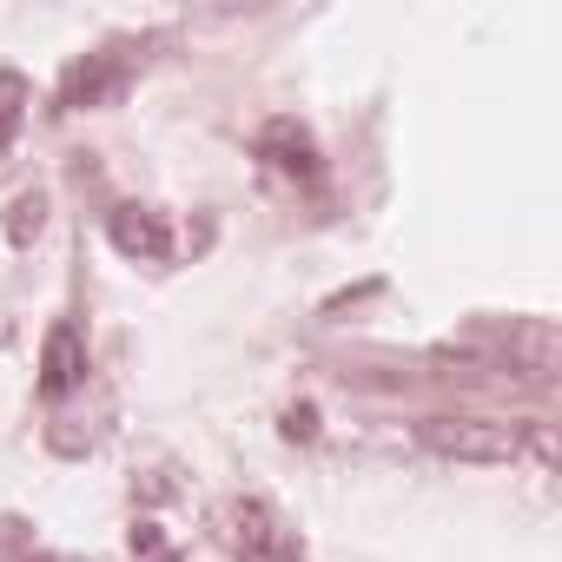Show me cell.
<instances>
[{"label": "cell", "mask_w": 562, "mask_h": 562, "mask_svg": "<svg viewBox=\"0 0 562 562\" xmlns=\"http://www.w3.org/2000/svg\"><path fill=\"white\" fill-rule=\"evenodd\" d=\"M212 536L232 562H305L299 529L278 516L265 496H225L212 509Z\"/></svg>", "instance_id": "obj_1"}, {"label": "cell", "mask_w": 562, "mask_h": 562, "mask_svg": "<svg viewBox=\"0 0 562 562\" xmlns=\"http://www.w3.org/2000/svg\"><path fill=\"white\" fill-rule=\"evenodd\" d=\"M417 443L430 457H443V463L496 470V463H516L529 450V424H509V417H424Z\"/></svg>", "instance_id": "obj_2"}, {"label": "cell", "mask_w": 562, "mask_h": 562, "mask_svg": "<svg viewBox=\"0 0 562 562\" xmlns=\"http://www.w3.org/2000/svg\"><path fill=\"white\" fill-rule=\"evenodd\" d=\"M126 80H133V47H100V54H87V60L67 67V80H60V106H67V113L113 106V100L126 93Z\"/></svg>", "instance_id": "obj_3"}, {"label": "cell", "mask_w": 562, "mask_h": 562, "mask_svg": "<svg viewBox=\"0 0 562 562\" xmlns=\"http://www.w3.org/2000/svg\"><path fill=\"white\" fill-rule=\"evenodd\" d=\"M106 232H113V245H120L126 258H146V265L172 258V225H166L159 212H146V205H120V212L106 218Z\"/></svg>", "instance_id": "obj_4"}, {"label": "cell", "mask_w": 562, "mask_h": 562, "mask_svg": "<svg viewBox=\"0 0 562 562\" xmlns=\"http://www.w3.org/2000/svg\"><path fill=\"white\" fill-rule=\"evenodd\" d=\"M80 378H87V345H80L74 325H54L47 331V351H41V391L47 397H67Z\"/></svg>", "instance_id": "obj_5"}, {"label": "cell", "mask_w": 562, "mask_h": 562, "mask_svg": "<svg viewBox=\"0 0 562 562\" xmlns=\"http://www.w3.org/2000/svg\"><path fill=\"white\" fill-rule=\"evenodd\" d=\"M258 153H265L278 172H292V179H312V172H318V146H312V133H305L299 120H271L265 139H258Z\"/></svg>", "instance_id": "obj_6"}, {"label": "cell", "mask_w": 562, "mask_h": 562, "mask_svg": "<svg viewBox=\"0 0 562 562\" xmlns=\"http://www.w3.org/2000/svg\"><path fill=\"white\" fill-rule=\"evenodd\" d=\"M27 106H34V87L14 74V67H0V153H8L27 126Z\"/></svg>", "instance_id": "obj_7"}, {"label": "cell", "mask_w": 562, "mask_h": 562, "mask_svg": "<svg viewBox=\"0 0 562 562\" xmlns=\"http://www.w3.org/2000/svg\"><path fill=\"white\" fill-rule=\"evenodd\" d=\"M41 225H47V192H21L8 205V238L27 245V238H41Z\"/></svg>", "instance_id": "obj_8"}]
</instances>
